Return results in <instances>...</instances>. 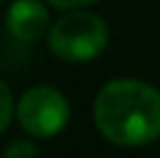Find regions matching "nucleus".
<instances>
[{
	"instance_id": "nucleus-1",
	"label": "nucleus",
	"mask_w": 160,
	"mask_h": 158,
	"mask_svg": "<svg viewBox=\"0 0 160 158\" xmlns=\"http://www.w3.org/2000/svg\"><path fill=\"white\" fill-rule=\"evenodd\" d=\"M93 119L116 146L151 144L160 137V93L139 79H114L95 95Z\"/></svg>"
},
{
	"instance_id": "nucleus-2",
	"label": "nucleus",
	"mask_w": 160,
	"mask_h": 158,
	"mask_svg": "<svg viewBox=\"0 0 160 158\" xmlns=\"http://www.w3.org/2000/svg\"><path fill=\"white\" fill-rule=\"evenodd\" d=\"M109 28L93 12H70L49 28V49L68 63H84L100 56L107 47Z\"/></svg>"
},
{
	"instance_id": "nucleus-3",
	"label": "nucleus",
	"mask_w": 160,
	"mask_h": 158,
	"mask_svg": "<svg viewBox=\"0 0 160 158\" xmlns=\"http://www.w3.org/2000/svg\"><path fill=\"white\" fill-rule=\"evenodd\" d=\"M19 123L30 137L49 140L68 126L70 102L53 86H35L21 95L16 105Z\"/></svg>"
},
{
	"instance_id": "nucleus-4",
	"label": "nucleus",
	"mask_w": 160,
	"mask_h": 158,
	"mask_svg": "<svg viewBox=\"0 0 160 158\" xmlns=\"http://www.w3.org/2000/svg\"><path fill=\"white\" fill-rule=\"evenodd\" d=\"M5 23L19 42H37L49 28V12L40 0H16L9 5Z\"/></svg>"
},
{
	"instance_id": "nucleus-5",
	"label": "nucleus",
	"mask_w": 160,
	"mask_h": 158,
	"mask_svg": "<svg viewBox=\"0 0 160 158\" xmlns=\"http://www.w3.org/2000/svg\"><path fill=\"white\" fill-rule=\"evenodd\" d=\"M12 114H14V98H12V91H9V86L0 79V133L9 126Z\"/></svg>"
},
{
	"instance_id": "nucleus-6",
	"label": "nucleus",
	"mask_w": 160,
	"mask_h": 158,
	"mask_svg": "<svg viewBox=\"0 0 160 158\" xmlns=\"http://www.w3.org/2000/svg\"><path fill=\"white\" fill-rule=\"evenodd\" d=\"M37 154H40V149L32 142H28V140H16V142H12L2 151L5 158H30V156H37Z\"/></svg>"
},
{
	"instance_id": "nucleus-7",
	"label": "nucleus",
	"mask_w": 160,
	"mask_h": 158,
	"mask_svg": "<svg viewBox=\"0 0 160 158\" xmlns=\"http://www.w3.org/2000/svg\"><path fill=\"white\" fill-rule=\"evenodd\" d=\"M49 5H53L56 9H79V7H88V5L98 3V0H47Z\"/></svg>"
},
{
	"instance_id": "nucleus-8",
	"label": "nucleus",
	"mask_w": 160,
	"mask_h": 158,
	"mask_svg": "<svg viewBox=\"0 0 160 158\" xmlns=\"http://www.w3.org/2000/svg\"><path fill=\"white\" fill-rule=\"evenodd\" d=\"M0 3H2V0H0Z\"/></svg>"
}]
</instances>
